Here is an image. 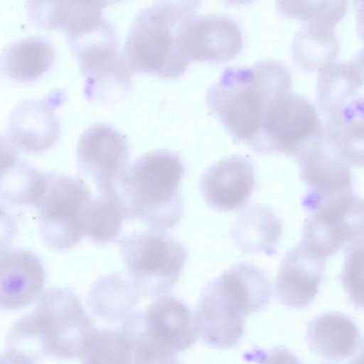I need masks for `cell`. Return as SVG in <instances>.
<instances>
[{
    "label": "cell",
    "instance_id": "obj_1",
    "mask_svg": "<svg viewBox=\"0 0 364 364\" xmlns=\"http://www.w3.org/2000/svg\"><path fill=\"white\" fill-rule=\"evenodd\" d=\"M291 87L289 67L279 60L265 59L252 66L226 68L208 87L205 102L228 134L250 146L269 104Z\"/></svg>",
    "mask_w": 364,
    "mask_h": 364
},
{
    "label": "cell",
    "instance_id": "obj_2",
    "mask_svg": "<svg viewBox=\"0 0 364 364\" xmlns=\"http://www.w3.org/2000/svg\"><path fill=\"white\" fill-rule=\"evenodd\" d=\"M93 324L72 289L51 287L41 294L31 312L12 324L6 336L5 348L37 362L47 356L81 358Z\"/></svg>",
    "mask_w": 364,
    "mask_h": 364
},
{
    "label": "cell",
    "instance_id": "obj_3",
    "mask_svg": "<svg viewBox=\"0 0 364 364\" xmlns=\"http://www.w3.org/2000/svg\"><path fill=\"white\" fill-rule=\"evenodd\" d=\"M200 1H159L141 9L125 38L122 57L132 73L159 77L182 75L190 62L184 52L186 28Z\"/></svg>",
    "mask_w": 364,
    "mask_h": 364
},
{
    "label": "cell",
    "instance_id": "obj_4",
    "mask_svg": "<svg viewBox=\"0 0 364 364\" xmlns=\"http://www.w3.org/2000/svg\"><path fill=\"white\" fill-rule=\"evenodd\" d=\"M271 287L265 272L240 262L213 279L201 291L197 309L199 333L218 348L235 346L245 332V319L268 304Z\"/></svg>",
    "mask_w": 364,
    "mask_h": 364
},
{
    "label": "cell",
    "instance_id": "obj_5",
    "mask_svg": "<svg viewBox=\"0 0 364 364\" xmlns=\"http://www.w3.org/2000/svg\"><path fill=\"white\" fill-rule=\"evenodd\" d=\"M97 3L77 12L64 28L68 46L83 77V95L90 102H113L131 90L132 72L119 53V38Z\"/></svg>",
    "mask_w": 364,
    "mask_h": 364
},
{
    "label": "cell",
    "instance_id": "obj_6",
    "mask_svg": "<svg viewBox=\"0 0 364 364\" xmlns=\"http://www.w3.org/2000/svg\"><path fill=\"white\" fill-rule=\"evenodd\" d=\"M186 167L171 149L153 150L139 156L119 186L128 220L139 219L153 230H165L183 217L180 185Z\"/></svg>",
    "mask_w": 364,
    "mask_h": 364
},
{
    "label": "cell",
    "instance_id": "obj_7",
    "mask_svg": "<svg viewBox=\"0 0 364 364\" xmlns=\"http://www.w3.org/2000/svg\"><path fill=\"white\" fill-rule=\"evenodd\" d=\"M120 331L128 341L134 364H181L176 354L193 346L200 335L196 314L170 295L133 311Z\"/></svg>",
    "mask_w": 364,
    "mask_h": 364
},
{
    "label": "cell",
    "instance_id": "obj_8",
    "mask_svg": "<svg viewBox=\"0 0 364 364\" xmlns=\"http://www.w3.org/2000/svg\"><path fill=\"white\" fill-rule=\"evenodd\" d=\"M119 247L128 279L141 299L170 292L188 257L181 242L153 229L123 236Z\"/></svg>",
    "mask_w": 364,
    "mask_h": 364
},
{
    "label": "cell",
    "instance_id": "obj_9",
    "mask_svg": "<svg viewBox=\"0 0 364 364\" xmlns=\"http://www.w3.org/2000/svg\"><path fill=\"white\" fill-rule=\"evenodd\" d=\"M323 136V125L314 105L305 97L289 91L278 95L269 104L250 147L259 154H281L297 159Z\"/></svg>",
    "mask_w": 364,
    "mask_h": 364
},
{
    "label": "cell",
    "instance_id": "obj_10",
    "mask_svg": "<svg viewBox=\"0 0 364 364\" xmlns=\"http://www.w3.org/2000/svg\"><path fill=\"white\" fill-rule=\"evenodd\" d=\"M47 174L46 191L37 207L40 237L49 248L68 250L85 236L86 213L94 197L81 178Z\"/></svg>",
    "mask_w": 364,
    "mask_h": 364
},
{
    "label": "cell",
    "instance_id": "obj_11",
    "mask_svg": "<svg viewBox=\"0 0 364 364\" xmlns=\"http://www.w3.org/2000/svg\"><path fill=\"white\" fill-rule=\"evenodd\" d=\"M302 205L309 213L301 242L320 256L326 259L364 237V198L353 191L302 200Z\"/></svg>",
    "mask_w": 364,
    "mask_h": 364
},
{
    "label": "cell",
    "instance_id": "obj_12",
    "mask_svg": "<svg viewBox=\"0 0 364 364\" xmlns=\"http://www.w3.org/2000/svg\"><path fill=\"white\" fill-rule=\"evenodd\" d=\"M130 146L119 129L96 122L81 134L75 158L80 172L90 179L98 192L119 191L129 168Z\"/></svg>",
    "mask_w": 364,
    "mask_h": 364
},
{
    "label": "cell",
    "instance_id": "obj_13",
    "mask_svg": "<svg viewBox=\"0 0 364 364\" xmlns=\"http://www.w3.org/2000/svg\"><path fill=\"white\" fill-rule=\"evenodd\" d=\"M65 100V92L55 88L41 98L21 101L11 111L1 136L17 151L26 154L50 149L60 134L55 109Z\"/></svg>",
    "mask_w": 364,
    "mask_h": 364
},
{
    "label": "cell",
    "instance_id": "obj_14",
    "mask_svg": "<svg viewBox=\"0 0 364 364\" xmlns=\"http://www.w3.org/2000/svg\"><path fill=\"white\" fill-rule=\"evenodd\" d=\"M326 259L301 241L287 251L274 282L277 301L293 309L308 306L318 294Z\"/></svg>",
    "mask_w": 364,
    "mask_h": 364
},
{
    "label": "cell",
    "instance_id": "obj_15",
    "mask_svg": "<svg viewBox=\"0 0 364 364\" xmlns=\"http://www.w3.org/2000/svg\"><path fill=\"white\" fill-rule=\"evenodd\" d=\"M255 182L252 161L243 156L232 155L210 165L200 177L199 187L210 207L228 212L248 203Z\"/></svg>",
    "mask_w": 364,
    "mask_h": 364
},
{
    "label": "cell",
    "instance_id": "obj_16",
    "mask_svg": "<svg viewBox=\"0 0 364 364\" xmlns=\"http://www.w3.org/2000/svg\"><path fill=\"white\" fill-rule=\"evenodd\" d=\"M243 46L240 25L223 14L196 16L188 24L184 39V51L191 63L200 61L218 63L235 58Z\"/></svg>",
    "mask_w": 364,
    "mask_h": 364
},
{
    "label": "cell",
    "instance_id": "obj_17",
    "mask_svg": "<svg viewBox=\"0 0 364 364\" xmlns=\"http://www.w3.org/2000/svg\"><path fill=\"white\" fill-rule=\"evenodd\" d=\"M0 306L4 311L22 309L40 295L45 282L41 259L25 248L1 250Z\"/></svg>",
    "mask_w": 364,
    "mask_h": 364
},
{
    "label": "cell",
    "instance_id": "obj_18",
    "mask_svg": "<svg viewBox=\"0 0 364 364\" xmlns=\"http://www.w3.org/2000/svg\"><path fill=\"white\" fill-rule=\"evenodd\" d=\"M299 173L309 192L304 200H314L353 191L350 164L323 138L298 158Z\"/></svg>",
    "mask_w": 364,
    "mask_h": 364
},
{
    "label": "cell",
    "instance_id": "obj_19",
    "mask_svg": "<svg viewBox=\"0 0 364 364\" xmlns=\"http://www.w3.org/2000/svg\"><path fill=\"white\" fill-rule=\"evenodd\" d=\"M0 195L12 205L38 207L48 186V174L18 157V151L1 137Z\"/></svg>",
    "mask_w": 364,
    "mask_h": 364
},
{
    "label": "cell",
    "instance_id": "obj_20",
    "mask_svg": "<svg viewBox=\"0 0 364 364\" xmlns=\"http://www.w3.org/2000/svg\"><path fill=\"white\" fill-rule=\"evenodd\" d=\"M356 323L338 312L321 314L307 324L306 338L310 350L317 356L329 360L350 358L360 342Z\"/></svg>",
    "mask_w": 364,
    "mask_h": 364
},
{
    "label": "cell",
    "instance_id": "obj_21",
    "mask_svg": "<svg viewBox=\"0 0 364 364\" xmlns=\"http://www.w3.org/2000/svg\"><path fill=\"white\" fill-rule=\"evenodd\" d=\"M55 53L52 44L38 36L14 40L2 50L0 58L1 74L18 82L33 81L52 67Z\"/></svg>",
    "mask_w": 364,
    "mask_h": 364
},
{
    "label": "cell",
    "instance_id": "obj_22",
    "mask_svg": "<svg viewBox=\"0 0 364 364\" xmlns=\"http://www.w3.org/2000/svg\"><path fill=\"white\" fill-rule=\"evenodd\" d=\"M282 232V222L275 213L265 205L255 204L240 213L231 235L242 252L272 255L276 253Z\"/></svg>",
    "mask_w": 364,
    "mask_h": 364
},
{
    "label": "cell",
    "instance_id": "obj_23",
    "mask_svg": "<svg viewBox=\"0 0 364 364\" xmlns=\"http://www.w3.org/2000/svg\"><path fill=\"white\" fill-rule=\"evenodd\" d=\"M324 139L349 164L364 167V97L355 98L328 117Z\"/></svg>",
    "mask_w": 364,
    "mask_h": 364
},
{
    "label": "cell",
    "instance_id": "obj_24",
    "mask_svg": "<svg viewBox=\"0 0 364 364\" xmlns=\"http://www.w3.org/2000/svg\"><path fill=\"white\" fill-rule=\"evenodd\" d=\"M339 40L334 28L304 24L290 47L294 62L306 72H319L337 61Z\"/></svg>",
    "mask_w": 364,
    "mask_h": 364
},
{
    "label": "cell",
    "instance_id": "obj_25",
    "mask_svg": "<svg viewBox=\"0 0 364 364\" xmlns=\"http://www.w3.org/2000/svg\"><path fill=\"white\" fill-rule=\"evenodd\" d=\"M140 299L129 279L115 272L102 277L93 284L87 305L95 316L114 321L129 316Z\"/></svg>",
    "mask_w": 364,
    "mask_h": 364
},
{
    "label": "cell",
    "instance_id": "obj_26",
    "mask_svg": "<svg viewBox=\"0 0 364 364\" xmlns=\"http://www.w3.org/2000/svg\"><path fill=\"white\" fill-rule=\"evenodd\" d=\"M98 193L87 210L85 236L95 243L105 244L116 240L128 215L119 191Z\"/></svg>",
    "mask_w": 364,
    "mask_h": 364
},
{
    "label": "cell",
    "instance_id": "obj_27",
    "mask_svg": "<svg viewBox=\"0 0 364 364\" xmlns=\"http://www.w3.org/2000/svg\"><path fill=\"white\" fill-rule=\"evenodd\" d=\"M318 107L321 112L330 117L355 97L360 83L348 62L336 61L318 72Z\"/></svg>",
    "mask_w": 364,
    "mask_h": 364
},
{
    "label": "cell",
    "instance_id": "obj_28",
    "mask_svg": "<svg viewBox=\"0 0 364 364\" xmlns=\"http://www.w3.org/2000/svg\"><path fill=\"white\" fill-rule=\"evenodd\" d=\"M82 364H134L128 341L121 331L93 328L81 357Z\"/></svg>",
    "mask_w": 364,
    "mask_h": 364
},
{
    "label": "cell",
    "instance_id": "obj_29",
    "mask_svg": "<svg viewBox=\"0 0 364 364\" xmlns=\"http://www.w3.org/2000/svg\"><path fill=\"white\" fill-rule=\"evenodd\" d=\"M281 16L297 19L304 24H314L334 28L348 9L346 1H277Z\"/></svg>",
    "mask_w": 364,
    "mask_h": 364
},
{
    "label": "cell",
    "instance_id": "obj_30",
    "mask_svg": "<svg viewBox=\"0 0 364 364\" xmlns=\"http://www.w3.org/2000/svg\"><path fill=\"white\" fill-rule=\"evenodd\" d=\"M340 277L349 300L364 310V237L346 247Z\"/></svg>",
    "mask_w": 364,
    "mask_h": 364
},
{
    "label": "cell",
    "instance_id": "obj_31",
    "mask_svg": "<svg viewBox=\"0 0 364 364\" xmlns=\"http://www.w3.org/2000/svg\"><path fill=\"white\" fill-rule=\"evenodd\" d=\"M262 355L259 364H301L296 355L283 347L274 348Z\"/></svg>",
    "mask_w": 364,
    "mask_h": 364
},
{
    "label": "cell",
    "instance_id": "obj_32",
    "mask_svg": "<svg viewBox=\"0 0 364 364\" xmlns=\"http://www.w3.org/2000/svg\"><path fill=\"white\" fill-rule=\"evenodd\" d=\"M32 358L14 350L5 348L1 354V364H36Z\"/></svg>",
    "mask_w": 364,
    "mask_h": 364
},
{
    "label": "cell",
    "instance_id": "obj_33",
    "mask_svg": "<svg viewBox=\"0 0 364 364\" xmlns=\"http://www.w3.org/2000/svg\"><path fill=\"white\" fill-rule=\"evenodd\" d=\"M348 63L355 73L360 85L364 86V47L358 51Z\"/></svg>",
    "mask_w": 364,
    "mask_h": 364
},
{
    "label": "cell",
    "instance_id": "obj_34",
    "mask_svg": "<svg viewBox=\"0 0 364 364\" xmlns=\"http://www.w3.org/2000/svg\"><path fill=\"white\" fill-rule=\"evenodd\" d=\"M353 4L357 33L358 37L364 41V1H355Z\"/></svg>",
    "mask_w": 364,
    "mask_h": 364
},
{
    "label": "cell",
    "instance_id": "obj_35",
    "mask_svg": "<svg viewBox=\"0 0 364 364\" xmlns=\"http://www.w3.org/2000/svg\"><path fill=\"white\" fill-rule=\"evenodd\" d=\"M352 362L353 364H364V339L362 341L360 347Z\"/></svg>",
    "mask_w": 364,
    "mask_h": 364
},
{
    "label": "cell",
    "instance_id": "obj_36",
    "mask_svg": "<svg viewBox=\"0 0 364 364\" xmlns=\"http://www.w3.org/2000/svg\"><path fill=\"white\" fill-rule=\"evenodd\" d=\"M322 364H336V363H322ZM348 364H353L351 361Z\"/></svg>",
    "mask_w": 364,
    "mask_h": 364
}]
</instances>
